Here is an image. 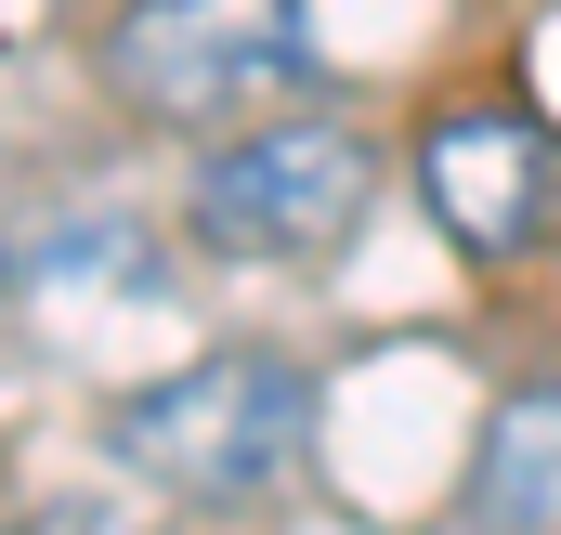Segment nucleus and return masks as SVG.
<instances>
[{
  "mask_svg": "<svg viewBox=\"0 0 561 535\" xmlns=\"http://www.w3.org/2000/svg\"><path fill=\"white\" fill-rule=\"evenodd\" d=\"M105 444L131 483L183 497V510H262L313 444V379L287 353H196L105 405Z\"/></svg>",
  "mask_w": 561,
  "mask_h": 535,
  "instance_id": "1",
  "label": "nucleus"
},
{
  "mask_svg": "<svg viewBox=\"0 0 561 535\" xmlns=\"http://www.w3.org/2000/svg\"><path fill=\"white\" fill-rule=\"evenodd\" d=\"M92 66L157 132H249L313 92V26L300 0H118Z\"/></svg>",
  "mask_w": 561,
  "mask_h": 535,
  "instance_id": "2",
  "label": "nucleus"
},
{
  "mask_svg": "<svg viewBox=\"0 0 561 535\" xmlns=\"http://www.w3.org/2000/svg\"><path fill=\"white\" fill-rule=\"evenodd\" d=\"M366 209H379V144L353 132V118H249V132H209L196 183H183L196 249L275 262V274L353 249Z\"/></svg>",
  "mask_w": 561,
  "mask_h": 535,
  "instance_id": "3",
  "label": "nucleus"
},
{
  "mask_svg": "<svg viewBox=\"0 0 561 535\" xmlns=\"http://www.w3.org/2000/svg\"><path fill=\"white\" fill-rule=\"evenodd\" d=\"M419 209L444 223L457 262H523L561 209V144L523 105H457L419 132Z\"/></svg>",
  "mask_w": 561,
  "mask_h": 535,
  "instance_id": "4",
  "label": "nucleus"
},
{
  "mask_svg": "<svg viewBox=\"0 0 561 535\" xmlns=\"http://www.w3.org/2000/svg\"><path fill=\"white\" fill-rule=\"evenodd\" d=\"M470 535H561V392H510L470 444Z\"/></svg>",
  "mask_w": 561,
  "mask_h": 535,
  "instance_id": "5",
  "label": "nucleus"
},
{
  "mask_svg": "<svg viewBox=\"0 0 561 535\" xmlns=\"http://www.w3.org/2000/svg\"><path fill=\"white\" fill-rule=\"evenodd\" d=\"M0 535H157V523H131V510H26V523H0Z\"/></svg>",
  "mask_w": 561,
  "mask_h": 535,
  "instance_id": "6",
  "label": "nucleus"
},
{
  "mask_svg": "<svg viewBox=\"0 0 561 535\" xmlns=\"http://www.w3.org/2000/svg\"><path fill=\"white\" fill-rule=\"evenodd\" d=\"M13 274H26V262H13V249H0V287H13Z\"/></svg>",
  "mask_w": 561,
  "mask_h": 535,
  "instance_id": "7",
  "label": "nucleus"
}]
</instances>
